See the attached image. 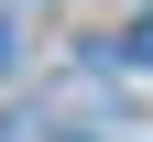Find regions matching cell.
Listing matches in <instances>:
<instances>
[{
    "label": "cell",
    "mask_w": 153,
    "mask_h": 142,
    "mask_svg": "<svg viewBox=\"0 0 153 142\" xmlns=\"http://www.w3.org/2000/svg\"><path fill=\"white\" fill-rule=\"evenodd\" d=\"M120 55H131V66H153V11L131 22V44H120Z\"/></svg>",
    "instance_id": "cell-1"
},
{
    "label": "cell",
    "mask_w": 153,
    "mask_h": 142,
    "mask_svg": "<svg viewBox=\"0 0 153 142\" xmlns=\"http://www.w3.org/2000/svg\"><path fill=\"white\" fill-rule=\"evenodd\" d=\"M11 66H22V33H11V22H0V77H11Z\"/></svg>",
    "instance_id": "cell-2"
}]
</instances>
